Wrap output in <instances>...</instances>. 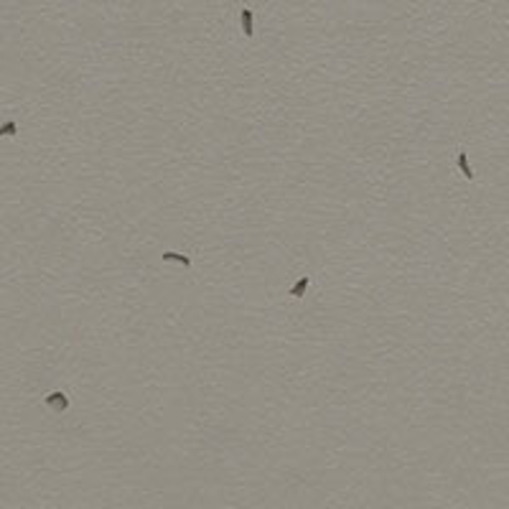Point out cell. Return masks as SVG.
Segmentation results:
<instances>
[{
    "instance_id": "1",
    "label": "cell",
    "mask_w": 509,
    "mask_h": 509,
    "mask_svg": "<svg viewBox=\"0 0 509 509\" xmlns=\"http://www.w3.org/2000/svg\"><path fill=\"white\" fill-rule=\"evenodd\" d=\"M242 26H244V33L252 36V13L250 10H242Z\"/></svg>"
},
{
    "instance_id": "2",
    "label": "cell",
    "mask_w": 509,
    "mask_h": 509,
    "mask_svg": "<svg viewBox=\"0 0 509 509\" xmlns=\"http://www.w3.org/2000/svg\"><path fill=\"white\" fill-rule=\"evenodd\" d=\"M48 405H54V410H64V408H66V400H64V395H51V397H48Z\"/></svg>"
},
{
    "instance_id": "3",
    "label": "cell",
    "mask_w": 509,
    "mask_h": 509,
    "mask_svg": "<svg viewBox=\"0 0 509 509\" xmlns=\"http://www.w3.org/2000/svg\"><path fill=\"white\" fill-rule=\"evenodd\" d=\"M459 163H461V168H463L466 176H468V179H473V173H471V168H468V163H466V155H463V153L459 155Z\"/></svg>"
},
{
    "instance_id": "4",
    "label": "cell",
    "mask_w": 509,
    "mask_h": 509,
    "mask_svg": "<svg viewBox=\"0 0 509 509\" xmlns=\"http://www.w3.org/2000/svg\"><path fill=\"white\" fill-rule=\"evenodd\" d=\"M13 133H15V125H13V122H8V125L0 128V135H13Z\"/></svg>"
}]
</instances>
